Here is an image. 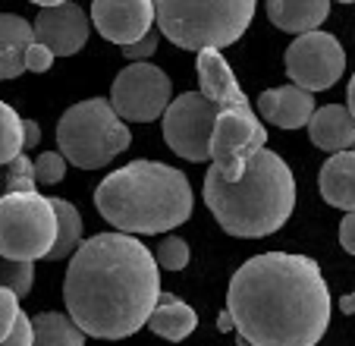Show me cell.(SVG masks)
<instances>
[{
	"label": "cell",
	"mask_w": 355,
	"mask_h": 346,
	"mask_svg": "<svg viewBox=\"0 0 355 346\" xmlns=\"http://www.w3.org/2000/svg\"><path fill=\"white\" fill-rule=\"evenodd\" d=\"M236 346H252L248 340H242V337H236Z\"/></svg>",
	"instance_id": "obj_38"
},
{
	"label": "cell",
	"mask_w": 355,
	"mask_h": 346,
	"mask_svg": "<svg viewBox=\"0 0 355 346\" xmlns=\"http://www.w3.org/2000/svg\"><path fill=\"white\" fill-rule=\"evenodd\" d=\"M51 63H54V53L47 51V47L32 44L26 51V69H28V73H47V69H51Z\"/></svg>",
	"instance_id": "obj_31"
},
{
	"label": "cell",
	"mask_w": 355,
	"mask_h": 346,
	"mask_svg": "<svg viewBox=\"0 0 355 346\" xmlns=\"http://www.w3.org/2000/svg\"><path fill=\"white\" fill-rule=\"evenodd\" d=\"M309 135L321 151L340 154L355 145V120L343 104L318 107L309 120Z\"/></svg>",
	"instance_id": "obj_16"
},
{
	"label": "cell",
	"mask_w": 355,
	"mask_h": 346,
	"mask_svg": "<svg viewBox=\"0 0 355 346\" xmlns=\"http://www.w3.org/2000/svg\"><path fill=\"white\" fill-rule=\"evenodd\" d=\"M132 142L129 126L104 98H88L67 107L57 123V145L67 164L79 170H98L123 154Z\"/></svg>",
	"instance_id": "obj_6"
},
{
	"label": "cell",
	"mask_w": 355,
	"mask_h": 346,
	"mask_svg": "<svg viewBox=\"0 0 355 346\" xmlns=\"http://www.w3.org/2000/svg\"><path fill=\"white\" fill-rule=\"evenodd\" d=\"M230 327H233V318H230V312H227V308H223V312H220V318H217V331H223V333H227Z\"/></svg>",
	"instance_id": "obj_34"
},
{
	"label": "cell",
	"mask_w": 355,
	"mask_h": 346,
	"mask_svg": "<svg viewBox=\"0 0 355 346\" xmlns=\"http://www.w3.org/2000/svg\"><path fill=\"white\" fill-rule=\"evenodd\" d=\"M318 186L327 205L340 208V211H355V151L330 154L321 167Z\"/></svg>",
	"instance_id": "obj_17"
},
{
	"label": "cell",
	"mask_w": 355,
	"mask_h": 346,
	"mask_svg": "<svg viewBox=\"0 0 355 346\" xmlns=\"http://www.w3.org/2000/svg\"><path fill=\"white\" fill-rule=\"evenodd\" d=\"M268 148V129L255 117V107L245 110H220L211 133L208 160L217 167L227 183H236L245 170L248 158L255 151Z\"/></svg>",
	"instance_id": "obj_8"
},
{
	"label": "cell",
	"mask_w": 355,
	"mask_h": 346,
	"mask_svg": "<svg viewBox=\"0 0 355 346\" xmlns=\"http://www.w3.org/2000/svg\"><path fill=\"white\" fill-rule=\"evenodd\" d=\"M346 69V51L330 32H309L299 35L286 47V76L293 85L305 92H324L340 82Z\"/></svg>",
	"instance_id": "obj_11"
},
{
	"label": "cell",
	"mask_w": 355,
	"mask_h": 346,
	"mask_svg": "<svg viewBox=\"0 0 355 346\" xmlns=\"http://www.w3.org/2000/svg\"><path fill=\"white\" fill-rule=\"evenodd\" d=\"M258 0H155V19L182 51H220L245 35Z\"/></svg>",
	"instance_id": "obj_5"
},
{
	"label": "cell",
	"mask_w": 355,
	"mask_h": 346,
	"mask_svg": "<svg viewBox=\"0 0 355 346\" xmlns=\"http://www.w3.org/2000/svg\"><path fill=\"white\" fill-rule=\"evenodd\" d=\"M35 164V183L38 186H54L67 176V160H63L60 151H44L32 160Z\"/></svg>",
	"instance_id": "obj_27"
},
{
	"label": "cell",
	"mask_w": 355,
	"mask_h": 346,
	"mask_svg": "<svg viewBox=\"0 0 355 346\" xmlns=\"http://www.w3.org/2000/svg\"><path fill=\"white\" fill-rule=\"evenodd\" d=\"M92 22L114 44H135L151 32L155 0H92Z\"/></svg>",
	"instance_id": "obj_13"
},
{
	"label": "cell",
	"mask_w": 355,
	"mask_h": 346,
	"mask_svg": "<svg viewBox=\"0 0 355 346\" xmlns=\"http://www.w3.org/2000/svg\"><path fill=\"white\" fill-rule=\"evenodd\" d=\"M352 299H355V293H352Z\"/></svg>",
	"instance_id": "obj_41"
},
{
	"label": "cell",
	"mask_w": 355,
	"mask_h": 346,
	"mask_svg": "<svg viewBox=\"0 0 355 346\" xmlns=\"http://www.w3.org/2000/svg\"><path fill=\"white\" fill-rule=\"evenodd\" d=\"M227 312L252 346H318L330 327V290L315 258L264 252L233 274Z\"/></svg>",
	"instance_id": "obj_2"
},
{
	"label": "cell",
	"mask_w": 355,
	"mask_h": 346,
	"mask_svg": "<svg viewBox=\"0 0 355 346\" xmlns=\"http://www.w3.org/2000/svg\"><path fill=\"white\" fill-rule=\"evenodd\" d=\"M16 318H19V299L10 290H0V340L10 337Z\"/></svg>",
	"instance_id": "obj_28"
},
{
	"label": "cell",
	"mask_w": 355,
	"mask_h": 346,
	"mask_svg": "<svg viewBox=\"0 0 355 346\" xmlns=\"http://www.w3.org/2000/svg\"><path fill=\"white\" fill-rule=\"evenodd\" d=\"M340 246L346 249L349 255H355V211H349L340 224Z\"/></svg>",
	"instance_id": "obj_32"
},
{
	"label": "cell",
	"mask_w": 355,
	"mask_h": 346,
	"mask_svg": "<svg viewBox=\"0 0 355 346\" xmlns=\"http://www.w3.org/2000/svg\"><path fill=\"white\" fill-rule=\"evenodd\" d=\"M170 85L167 73L155 63H129L110 85V107L123 123H151L164 117L170 107Z\"/></svg>",
	"instance_id": "obj_9"
},
{
	"label": "cell",
	"mask_w": 355,
	"mask_h": 346,
	"mask_svg": "<svg viewBox=\"0 0 355 346\" xmlns=\"http://www.w3.org/2000/svg\"><path fill=\"white\" fill-rule=\"evenodd\" d=\"M32 3H38V7H60V3H69V0H32Z\"/></svg>",
	"instance_id": "obj_37"
},
{
	"label": "cell",
	"mask_w": 355,
	"mask_h": 346,
	"mask_svg": "<svg viewBox=\"0 0 355 346\" xmlns=\"http://www.w3.org/2000/svg\"><path fill=\"white\" fill-rule=\"evenodd\" d=\"M155 261L164 271H182V267L189 265V242L180 240V236H167V240H161V246H157Z\"/></svg>",
	"instance_id": "obj_26"
},
{
	"label": "cell",
	"mask_w": 355,
	"mask_h": 346,
	"mask_svg": "<svg viewBox=\"0 0 355 346\" xmlns=\"http://www.w3.org/2000/svg\"><path fill=\"white\" fill-rule=\"evenodd\" d=\"M195 69H198L201 94H205L211 104H217L220 110H245V107H252L220 51H198Z\"/></svg>",
	"instance_id": "obj_14"
},
{
	"label": "cell",
	"mask_w": 355,
	"mask_h": 346,
	"mask_svg": "<svg viewBox=\"0 0 355 346\" xmlns=\"http://www.w3.org/2000/svg\"><path fill=\"white\" fill-rule=\"evenodd\" d=\"M0 346H32V318H28L26 312H19L10 337L0 340Z\"/></svg>",
	"instance_id": "obj_30"
},
{
	"label": "cell",
	"mask_w": 355,
	"mask_h": 346,
	"mask_svg": "<svg viewBox=\"0 0 355 346\" xmlns=\"http://www.w3.org/2000/svg\"><path fill=\"white\" fill-rule=\"evenodd\" d=\"M35 44L28 19L16 13H0V79H16L26 73V51Z\"/></svg>",
	"instance_id": "obj_18"
},
{
	"label": "cell",
	"mask_w": 355,
	"mask_h": 346,
	"mask_svg": "<svg viewBox=\"0 0 355 346\" xmlns=\"http://www.w3.org/2000/svg\"><path fill=\"white\" fill-rule=\"evenodd\" d=\"M157 41H161V35L148 32L145 38H139L135 44L123 47V57H126V60H135V63H148V57H155V51H157Z\"/></svg>",
	"instance_id": "obj_29"
},
{
	"label": "cell",
	"mask_w": 355,
	"mask_h": 346,
	"mask_svg": "<svg viewBox=\"0 0 355 346\" xmlns=\"http://www.w3.org/2000/svg\"><path fill=\"white\" fill-rule=\"evenodd\" d=\"M340 308H343V315H352V312H355V299H352V296H343V299H340Z\"/></svg>",
	"instance_id": "obj_36"
},
{
	"label": "cell",
	"mask_w": 355,
	"mask_h": 346,
	"mask_svg": "<svg viewBox=\"0 0 355 346\" xmlns=\"http://www.w3.org/2000/svg\"><path fill=\"white\" fill-rule=\"evenodd\" d=\"M346 110L352 113V120H355V76L349 79V104H346Z\"/></svg>",
	"instance_id": "obj_35"
},
{
	"label": "cell",
	"mask_w": 355,
	"mask_h": 346,
	"mask_svg": "<svg viewBox=\"0 0 355 346\" xmlns=\"http://www.w3.org/2000/svg\"><path fill=\"white\" fill-rule=\"evenodd\" d=\"M35 283V261H10L0 258V290H10L16 299L28 296Z\"/></svg>",
	"instance_id": "obj_24"
},
{
	"label": "cell",
	"mask_w": 355,
	"mask_h": 346,
	"mask_svg": "<svg viewBox=\"0 0 355 346\" xmlns=\"http://www.w3.org/2000/svg\"><path fill=\"white\" fill-rule=\"evenodd\" d=\"M35 44L47 47L54 57H73L85 47L88 35H92V22H88L85 10L79 3H60V7H47L35 16L32 22Z\"/></svg>",
	"instance_id": "obj_12"
},
{
	"label": "cell",
	"mask_w": 355,
	"mask_h": 346,
	"mask_svg": "<svg viewBox=\"0 0 355 346\" xmlns=\"http://www.w3.org/2000/svg\"><path fill=\"white\" fill-rule=\"evenodd\" d=\"M69 321L85 337L123 340L148 324L161 299L155 252L126 233H98L73 252L63 280Z\"/></svg>",
	"instance_id": "obj_1"
},
{
	"label": "cell",
	"mask_w": 355,
	"mask_h": 346,
	"mask_svg": "<svg viewBox=\"0 0 355 346\" xmlns=\"http://www.w3.org/2000/svg\"><path fill=\"white\" fill-rule=\"evenodd\" d=\"M315 98L311 92L299 85H283V88H268L258 94V113L268 123L280 129H302L309 126L311 113H315Z\"/></svg>",
	"instance_id": "obj_15"
},
{
	"label": "cell",
	"mask_w": 355,
	"mask_h": 346,
	"mask_svg": "<svg viewBox=\"0 0 355 346\" xmlns=\"http://www.w3.org/2000/svg\"><path fill=\"white\" fill-rule=\"evenodd\" d=\"M220 107L211 104L201 92H186L164 110V139L170 151L180 154L182 160H208L211 133H214Z\"/></svg>",
	"instance_id": "obj_10"
},
{
	"label": "cell",
	"mask_w": 355,
	"mask_h": 346,
	"mask_svg": "<svg viewBox=\"0 0 355 346\" xmlns=\"http://www.w3.org/2000/svg\"><path fill=\"white\" fill-rule=\"evenodd\" d=\"M148 327H151L157 337L180 343V340H186L189 333L198 327V315H195V308L189 306V302L176 299L173 293H161L155 312L148 318Z\"/></svg>",
	"instance_id": "obj_20"
},
{
	"label": "cell",
	"mask_w": 355,
	"mask_h": 346,
	"mask_svg": "<svg viewBox=\"0 0 355 346\" xmlns=\"http://www.w3.org/2000/svg\"><path fill=\"white\" fill-rule=\"evenodd\" d=\"M32 346H85V333L69 321V315L41 312L32 318Z\"/></svg>",
	"instance_id": "obj_21"
},
{
	"label": "cell",
	"mask_w": 355,
	"mask_h": 346,
	"mask_svg": "<svg viewBox=\"0 0 355 346\" xmlns=\"http://www.w3.org/2000/svg\"><path fill=\"white\" fill-rule=\"evenodd\" d=\"M340 3H355V0H340Z\"/></svg>",
	"instance_id": "obj_39"
},
{
	"label": "cell",
	"mask_w": 355,
	"mask_h": 346,
	"mask_svg": "<svg viewBox=\"0 0 355 346\" xmlns=\"http://www.w3.org/2000/svg\"><path fill=\"white\" fill-rule=\"evenodd\" d=\"M47 201H51V211L57 217V240L47 258L60 261V258H69L82 246V214L67 199H47Z\"/></svg>",
	"instance_id": "obj_22"
},
{
	"label": "cell",
	"mask_w": 355,
	"mask_h": 346,
	"mask_svg": "<svg viewBox=\"0 0 355 346\" xmlns=\"http://www.w3.org/2000/svg\"><path fill=\"white\" fill-rule=\"evenodd\" d=\"M352 151H355V145H352Z\"/></svg>",
	"instance_id": "obj_40"
},
{
	"label": "cell",
	"mask_w": 355,
	"mask_h": 346,
	"mask_svg": "<svg viewBox=\"0 0 355 346\" xmlns=\"http://www.w3.org/2000/svg\"><path fill=\"white\" fill-rule=\"evenodd\" d=\"M94 208L126 236L167 233L192 217V186L186 173L170 164L132 160L98 183Z\"/></svg>",
	"instance_id": "obj_4"
},
{
	"label": "cell",
	"mask_w": 355,
	"mask_h": 346,
	"mask_svg": "<svg viewBox=\"0 0 355 346\" xmlns=\"http://www.w3.org/2000/svg\"><path fill=\"white\" fill-rule=\"evenodd\" d=\"M7 192H38V183H35V164L28 160L26 151L7 164Z\"/></svg>",
	"instance_id": "obj_25"
},
{
	"label": "cell",
	"mask_w": 355,
	"mask_h": 346,
	"mask_svg": "<svg viewBox=\"0 0 355 346\" xmlns=\"http://www.w3.org/2000/svg\"><path fill=\"white\" fill-rule=\"evenodd\" d=\"M57 240V217L51 201L38 192L0 195V258L38 261L47 258Z\"/></svg>",
	"instance_id": "obj_7"
},
{
	"label": "cell",
	"mask_w": 355,
	"mask_h": 346,
	"mask_svg": "<svg viewBox=\"0 0 355 346\" xmlns=\"http://www.w3.org/2000/svg\"><path fill=\"white\" fill-rule=\"evenodd\" d=\"M41 142V126L35 120H22V148H35Z\"/></svg>",
	"instance_id": "obj_33"
},
{
	"label": "cell",
	"mask_w": 355,
	"mask_h": 346,
	"mask_svg": "<svg viewBox=\"0 0 355 346\" xmlns=\"http://www.w3.org/2000/svg\"><path fill=\"white\" fill-rule=\"evenodd\" d=\"M330 13V0H268V16L280 32L309 35L318 32Z\"/></svg>",
	"instance_id": "obj_19"
},
{
	"label": "cell",
	"mask_w": 355,
	"mask_h": 346,
	"mask_svg": "<svg viewBox=\"0 0 355 346\" xmlns=\"http://www.w3.org/2000/svg\"><path fill=\"white\" fill-rule=\"evenodd\" d=\"M205 205L230 236L261 240L277 233L295 208V180L289 164L270 148L248 158L236 183H227L211 164L205 173Z\"/></svg>",
	"instance_id": "obj_3"
},
{
	"label": "cell",
	"mask_w": 355,
	"mask_h": 346,
	"mask_svg": "<svg viewBox=\"0 0 355 346\" xmlns=\"http://www.w3.org/2000/svg\"><path fill=\"white\" fill-rule=\"evenodd\" d=\"M22 151V117L7 101H0V167H7Z\"/></svg>",
	"instance_id": "obj_23"
}]
</instances>
